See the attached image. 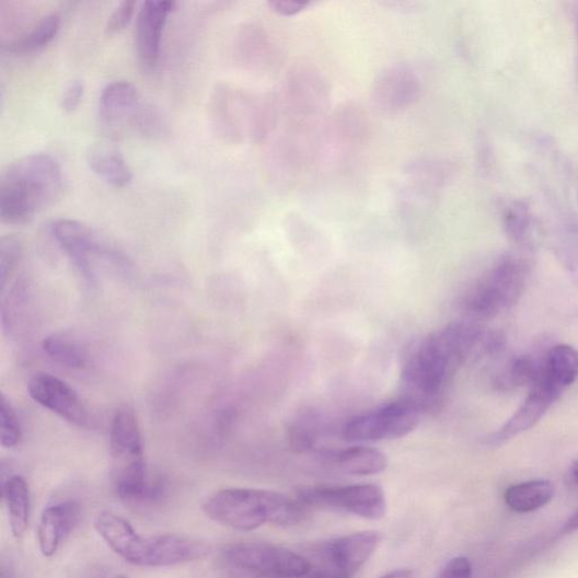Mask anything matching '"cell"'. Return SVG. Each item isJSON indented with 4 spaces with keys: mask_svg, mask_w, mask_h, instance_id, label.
<instances>
[{
    "mask_svg": "<svg viewBox=\"0 0 578 578\" xmlns=\"http://www.w3.org/2000/svg\"><path fill=\"white\" fill-rule=\"evenodd\" d=\"M505 345L500 333L489 332L477 321L454 322L420 340L403 368L404 397L426 412L436 408L455 374L470 358L499 354Z\"/></svg>",
    "mask_w": 578,
    "mask_h": 578,
    "instance_id": "1",
    "label": "cell"
},
{
    "mask_svg": "<svg viewBox=\"0 0 578 578\" xmlns=\"http://www.w3.org/2000/svg\"><path fill=\"white\" fill-rule=\"evenodd\" d=\"M63 186L62 171L50 155L18 159L0 174V219L12 226L31 222L61 198Z\"/></svg>",
    "mask_w": 578,
    "mask_h": 578,
    "instance_id": "2",
    "label": "cell"
},
{
    "mask_svg": "<svg viewBox=\"0 0 578 578\" xmlns=\"http://www.w3.org/2000/svg\"><path fill=\"white\" fill-rule=\"evenodd\" d=\"M211 521L240 532L255 531L268 523L296 525L308 509L280 493L255 488H228L215 493L203 504Z\"/></svg>",
    "mask_w": 578,
    "mask_h": 578,
    "instance_id": "3",
    "label": "cell"
},
{
    "mask_svg": "<svg viewBox=\"0 0 578 578\" xmlns=\"http://www.w3.org/2000/svg\"><path fill=\"white\" fill-rule=\"evenodd\" d=\"M111 450L117 495L129 505L153 500L158 488L148 482L140 428L134 411L120 407L112 421Z\"/></svg>",
    "mask_w": 578,
    "mask_h": 578,
    "instance_id": "4",
    "label": "cell"
},
{
    "mask_svg": "<svg viewBox=\"0 0 578 578\" xmlns=\"http://www.w3.org/2000/svg\"><path fill=\"white\" fill-rule=\"evenodd\" d=\"M529 274L523 259H500L469 289L463 301L465 312L473 321H484L511 310L524 294Z\"/></svg>",
    "mask_w": 578,
    "mask_h": 578,
    "instance_id": "5",
    "label": "cell"
},
{
    "mask_svg": "<svg viewBox=\"0 0 578 578\" xmlns=\"http://www.w3.org/2000/svg\"><path fill=\"white\" fill-rule=\"evenodd\" d=\"M99 119L102 130L113 139L127 131L154 136L163 128L162 116L152 105L144 103L138 90L126 81L113 82L102 90Z\"/></svg>",
    "mask_w": 578,
    "mask_h": 578,
    "instance_id": "6",
    "label": "cell"
},
{
    "mask_svg": "<svg viewBox=\"0 0 578 578\" xmlns=\"http://www.w3.org/2000/svg\"><path fill=\"white\" fill-rule=\"evenodd\" d=\"M423 411L407 397L383 404L351 417L342 429L350 443H374L405 438L420 423Z\"/></svg>",
    "mask_w": 578,
    "mask_h": 578,
    "instance_id": "7",
    "label": "cell"
},
{
    "mask_svg": "<svg viewBox=\"0 0 578 578\" xmlns=\"http://www.w3.org/2000/svg\"><path fill=\"white\" fill-rule=\"evenodd\" d=\"M222 558L235 571L263 578H304L312 571L308 558L266 542H241L228 547Z\"/></svg>",
    "mask_w": 578,
    "mask_h": 578,
    "instance_id": "8",
    "label": "cell"
},
{
    "mask_svg": "<svg viewBox=\"0 0 578 578\" xmlns=\"http://www.w3.org/2000/svg\"><path fill=\"white\" fill-rule=\"evenodd\" d=\"M297 499L308 510L342 512L369 521H379L386 513L384 492L373 484L304 487Z\"/></svg>",
    "mask_w": 578,
    "mask_h": 578,
    "instance_id": "9",
    "label": "cell"
},
{
    "mask_svg": "<svg viewBox=\"0 0 578 578\" xmlns=\"http://www.w3.org/2000/svg\"><path fill=\"white\" fill-rule=\"evenodd\" d=\"M51 233L66 255L89 282L96 280L95 264L113 259L115 252L108 248L88 226L72 220H59L51 227Z\"/></svg>",
    "mask_w": 578,
    "mask_h": 578,
    "instance_id": "10",
    "label": "cell"
},
{
    "mask_svg": "<svg viewBox=\"0 0 578 578\" xmlns=\"http://www.w3.org/2000/svg\"><path fill=\"white\" fill-rule=\"evenodd\" d=\"M381 535L374 531L356 532L325 542L319 552V570L333 578H352L374 555Z\"/></svg>",
    "mask_w": 578,
    "mask_h": 578,
    "instance_id": "11",
    "label": "cell"
},
{
    "mask_svg": "<svg viewBox=\"0 0 578 578\" xmlns=\"http://www.w3.org/2000/svg\"><path fill=\"white\" fill-rule=\"evenodd\" d=\"M565 391L540 374L530 388L525 401L515 415L506 421L489 439L497 447L513 440L533 428L556 404Z\"/></svg>",
    "mask_w": 578,
    "mask_h": 578,
    "instance_id": "12",
    "label": "cell"
},
{
    "mask_svg": "<svg viewBox=\"0 0 578 578\" xmlns=\"http://www.w3.org/2000/svg\"><path fill=\"white\" fill-rule=\"evenodd\" d=\"M32 400L62 419L84 427L89 423V413L78 392L62 380L49 373L34 374L27 384Z\"/></svg>",
    "mask_w": 578,
    "mask_h": 578,
    "instance_id": "13",
    "label": "cell"
},
{
    "mask_svg": "<svg viewBox=\"0 0 578 578\" xmlns=\"http://www.w3.org/2000/svg\"><path fill=\"white\" fill-rule=\"evenodd\" d=\"M210 547L198 539L180 534L147 536L139 567L160 568L184 565L207 557Z\"/></svg>",
    "mask_w": 578,
    "mask_h": 578,
    "instance_id": "14",
    "label": "cell"
},
{
    "mask_svg": "<svg viewBox=\"0 0 578 578\" xmlns=\"http://www.w3.org/2000/svg\"><path fill=\"white\" fill-rule=\"evenodd\" d=\"M420 81L416 71L407 65L385 68L373 83L372 101L380 112L395 114L417 101Z\"/></svg>",
    "mask_w": 578,
    "mask_h": 578,
    "instance_id": "15",
    "label": "cell"
},
{
    "mask_svg": "<svg viewBox=\"0 0 578 578\" xmlns=\"http://www.w3.org/2000/svg\"><path fill=\"white\" fill-rule=\"evenodd\" d=\"M175 3L170 0H147L143 2L136 22V49L143 70L155 69L160 53L162 33L169 14Z\"/></svg>",
    "mask_w": 578,
    "mask_h": 578,
    "instance_id": "16",
    "label": "cell"
},
{
    "mask_svg": "<svg viewBox=\"0 0 578 578\" xmlns=\"http://www.w3.org/2000/svg\"><path fill=\"white\" fill-rule=\"evenodd\" d=\"M327 89L317 71L307 67L293 68L286 90L289 111L302 117L319 114L327 102Z\"/></svg>",
    "mask_w": 578,
    "mask_h": 578,
    "instance_id": "17",
    "label": "cell"
},
{
    "mask_svg": "<svg viewBox=\"0 0 578 578\" xmlns=\"http://www.w3.org/2000/svg\"><path fill=\"white\" fill-rule=\"evenodd\" d=\"M94 528L108 548L125 562L138 567L144 536L139 534L126 519L104 511L97 515Z\"/></svg>",
    "mask_w": 578,
    "mask_h": 578,
    "instance_id": "18",
    "label": "cell"
},
{
    "mask_svg": "<svg viewBox=\"0 0 578 578\" xmlns=\"http://www.w3.org/2000/svg\"><path fill=\"white\" fill-rule=\"evenodd\" d=\"M80 520V506L62 501L49 506L42 515L38 527V545L46 558L54 557Z\"/></svg>",
    "mask_w": 578,
    "mask_h": 578,
    "instance_id": "19",
    "label": "cell"
},
{
    "mask_svg": "<svg viewBox=\"0 0 578 578\" xmlns=\"http://www.w3.org/2000/svg\"><path fill=\"white\" fill-rule=\"evenodd\" d=\"M320 454L338 472L349 476L378 475L385 472L389 464L385 453L366 446L325 449Z\"/></svg>",
    "mask_w": 578,
    "mask_h": 578,
    "instance_id": "20",
    "label": "cell"
},
{
    "mask_svg": "<svg viewBox=\"0 0 578 578\" xmlns=\"http://www.w3.org/2000/svg\"><path fill=\"white\" fill-rule=\"evenodd\" d=\"M544 357L523 354L511 358L494 377V385L502 392H510L523 386L531 388L540 378Z\"/></svg>",
    "mask_w": 578,
    "mask_h": 578,
    "instance_id": "21",
    "label": "cell"
},
{
    "mask_svg": "<svg viewBox=\"0 0 578 578\" xmlns=\"http://www.w3.org/2000/svg\"><path fill=\"white\" fill-rule=\"evenodd\" d=\"M88 163L94 173L108 185L125 188L131 184L132 172L122 153L114 148L106 147V144L91 148L88 153Z\"/></svg>",
    "mask_w": 578,
    "mask_h": 578,
    "instance_id": "22",
    "label": "cell"
},
{
    "mask_svg": "<svg viewBox=\"0 0 578 578\" xmlns=\"http://www.w3.org/2000/svg\"><path fill=\"white\" fill-rule=\"evenodd\" d=\"M552 482L536 479L513 485L505 492V502L517 513H530L544 508L554 497Z\"/></svg>",
    "mask_w": 578,
    "mask_h": 578,
    "instance_id": "23",
    "label": "cell"
},
{
    "mask_svg": "<svg viewBox=\"0 0 578 578\" xmlns=\"http://www.w3.org/2000/svg\"><path fill=\"white\" fill-rule=\"evenodd\" d=\"M10 527L13 535L21 539L28 527L31 513V493L22 476H12L3 487Z\"/></svg>",
    "mask_w": 578,
    "mask_h": 578,
    "instance_id": "24",
    "label": "cell"
},
{
    "mask_svg": "<svg viewBox=\"0 0 578 578\" xmlns=\"http://www.w3.org/2000/svg\"><path fill=\"white\" fill-rule=\"evenodd\" d=\"M541 375L566 391L578 379V350L569 345L554 346L545 355Z\"/></svg>",
    "mask_w": 578,
    "mask_h": 578,
    "instance_id": "25",
    "label": "cell"
},
{
    "mask_svg": "<svg viewBox=\"0 0 578 578\" xmlns=\"http://www.w3.org/2000/svg\"><path fill=\"white\" fill-rule=\"evenodd\" d=\"M60 25V18L53 13L43 18L18 38L3 45L11 54L26 55L44 49L55 38Z\"/></svg>",
    "mask_w": 578,
    "mask_h": 578,
    "instance_id": "26",
    "label": "cell"
},
{
    "mask_svg": "<svg viewBox=\"0 0 578 578\" xmlns=\"http://www.w3.org/2000/svg\"><path fill=\"white\" fill-rule=\"evenodd\" d=\"M43 348L57 363L67 368L81 369L88 363L85 348L63 335L54 334L48 336L43 343Z\"/></svg>",
    "mask_w": 578,
    "mask_h": 578,
    "instance_id": "27",
    "label": "cell"
},
{
    "mask_svg": "<svg viewBox=\"0 0 578 578\" xmlns=\"http://www.w3.org/2000/svg\"><path fill=\"white\" fill-rule=\"evenodd\" d=\"M322 430L321 418L314 413H307L289 427V440L292 447L300 452L319 451Z\"/></svg>",
    "mask_w": 578,
    "mask_h": 578,
    "instance_id": "28",
    "label": "cell"
},
{
    "mask_svg": "<svg viewBox=\"0 0 578 578\" xmlns=\"http://www.w3.org/2000/svg\"><path fill=\"white\" fill-rule=\"evenodd\" d=\"M22 440L20 418L11 402L3 394L0 405V443L5 449L16 448Z\"/></svg>",
    "mask_w": 578,
    "mask_h": 578,
    "instance_id": "29",
    "label": "cell"
},
{
    "mask_svg": "<svg viewBox=\"0 0 578 578\" xmlns=\"http://www.w3.org/2000/svg\"><path fill=\"white\" fill-rule=\"evenodd\" d=\"M22 258V243L14 236L9 235L0 240V287L4 292L7 282L19 266Z\"/></svg>",
    "mask_w": 578,
    "mask_h": 578,
    "instance_id": "30",
    "label": "cell"
},
{
    "mask_svg": "<svg viewBox=\"0 0 578 578\" xmlns=\"http://www.w3.org/2000/svg\"><path fill=\"white\" fill-rule=\"evenodd\" d=\"M135 7L134 0H124L108 18L105 31L113 34L124 30L134 15Z\"/></svg>",
    "mask_w": 578,
    "mask_h": 578,
    "instance_id": "31",
    "label": "cell"
},
{
    "mask_svg": "<svg viewBox=\"0 0 578 578\" xmlns=\"http://www.w3.org/2000/svg\"><path fill=\"white\" fill-rule=\"evenodd\" d=\"M473 564L466 557L450 559L440 570L437 578H472Z\"/></svg>",
    "mask_w": 578,
    "mask_h": 578,
    "instance_id": "32",
    "label": "cell"
},
{
    "mask_svg": "<svg viewBox=\"0 0 578 578\" xmlns=\"http://www.w3.org/2000/svg\"><path fill=\"white\" fill-rule=\"evenodd\" d=\"M84 94V83L80 80L72 81L61 99V107L65 113H72L77 111Z\"/></svg>",
    "mask_w": 578,
    "mask_h": 578,
    "instance_id": "33",
    "label": "cell"
},
{
    "mask_svg": "<svg viewBox=\"0 0 578 578\" xmlns=\"http://www.w3.org/2000/svg\"><path fill=\"white\" fill-rule=\"evenodd\" d=\"M268 5L273 12L280 16L292 18L305 11L311 3L293 2V0H273Z\"/></svg>",
    "mask_w": 578,
    "mask_h": 578,
    "instance_id": "34",
    "label": "cell"
},
{
    "mask_svg": "<svg viewBox=\"0 0 578 578\" xmlns=\"http://www.w3.org/2000/svg\"><path fill=\"white\" fill-rule=\"evenodd\" d=\"M383 4L390 9L400 10L402 12H414L419 8L417 2H385Z\"/></svg>",
    "mask_w": 578,
    "mask_h": 578,
    "instance_id": "35",
    "label": "cell"
},
{
    "mask_svg": "<svg viewBox=\"0 0 578 578\" xmlns=\"http://www.w3.org/2000/svg\"><path fill=\"white\" fill-rule=\"evenodd\" d=\"M380 578H414V571L411 569H395Z\"/></svg>",
    "mask_w": 578,
    "mask_h": 578,
    "instance_id": "36",
    "label": "cell"
},
{
    "mask_svg": "<svg viewBox=\"0 0 578 578\" xmlns=\"http://www.w3.org/2000/svg\"><path fill=\"white\" fill-rule=\"evenodd\" d=\"M575 531H578V511L565 523L562 529V532L565 534H570Z\"/></svg>",
    "mask_w": 578,
    "mask_h": 578,
    "instance_id": "37",
    "label": "cell"
},
{
    "mask_svg": "<svg viewBox=\"0 0 578 578\" xmlns=\"http://www.w3.org/2000/svg\"><path fill=\"white\" fill-rule=\"evenodd\" d=\"M571 477L574 482L578 485V460L571 466Z\"/></svg>",
    "mask_w": 578,
    "mask_h": 578,
    "instance_id": "38",
    "label": "cell"
},
{
    "mask_svg": "<svg viewBox=\"0 0 578 578\" xmlns=\"http://www.w3.org/2000/svg\"><path fill=\"white\" fill-rule=\"evenodd\" d=\"M114 578H130V577L125 576V575H118V576H116V577H114Z\"/></svg>",
    "mask_w": 578,
    "mask_h": 578,
    "instance_id": "39",
    "label": "cell"
}]
</instances>
